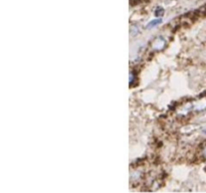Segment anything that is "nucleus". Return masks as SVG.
Wrapping results in <instances>:
<instances>
[{"label": "nucleus", "mask_w": 206, "mask_h": 193, "mask_svg": "<svg viewBox=\"0 0 206 193\" xmlns=\"http://www.w3.org/2000/svg\"><path fill=\"white\" fill-rule=\"evenodd\" d=\"M165 44H166V41H165V39L163 38V37H158L157 39H155V41H154V44L152 46H153L154 49L160 50L165 46Z\"/></svg>", "instance_id": "f257e3e1"}, {"label": "nucleus", "mask_w": 206, "mask_h": 193, "mask_svg": "<svg viewBox=\"0 0 206 193\" xmlns=\"http://www.w3.org/2000/svg\"><path fill=\"white\" fill-rule=\"evenodd\" d=\"M162 22V19L161 18H158V19H155V20H152L150 21L148 24L146 25V29H150V28H153V27L157 26L158 24H160Z\"/></svg>", "instance_id": "f03ea898"}, {"label": "nucleus", "mask_w": 206, "mask_h": 193, "mask_svg": "<svg viewBox=\"0 0 206 193\" xmlns=\"http://www.w3.org/2000/svg\"><path fill=\"white\" fill-rule=\"evenodd\" d=\"M139 32H140L139 25H137V24L132 25V26H131V34L132 35H136V34H138Z\"/></svg>", "instance_id": "7ed1b4c3"}, {"label": "nucleus", "mask_w": 206, "mask_h": 193, "mask_svg": "<svg viewBox=\"0 0 206 193\" xmlns=\"http://www.w3.org/2000/svg\"><path fill=\"white\" fill-rule=\"evenodd\" d=\"M163 14H164V9L162 7H157L156 10H155V16L161 17Z\"/></svg>", "instance_id": "20e7f679"}, {"label": "nucleus", "mask_w": 206, "mask_h": 193, "mask_svg": "<svg viewBox=\"0 0 206 193\" xmlns=\"http://www.w3.org/2000/svg\"><path fill=\"white\" fill-rule=\"evenodd\" d=\"M202 154H203V156H204V157H205V159H206V146L204 147V149H203Z\"/></svg>", "instance_id": "39448f33"}]
</instances>
